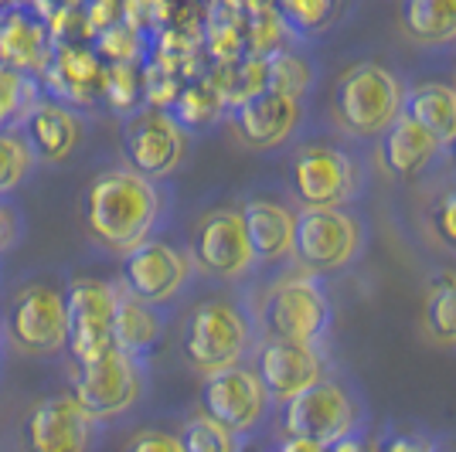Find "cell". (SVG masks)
Returning a JSON list of instances; mask_svg holds the SVG:
<instances>
[{
  "mask_svg": "<svg viewBox=\"0 0 456 452\" xmlns=\"http://www.w3.org/2000/svg\"><path fill=\"white\" fill-rule=\"evenodd\" d=\"M4 351H7V343H4V334H0V358H4Z\"/></svg>",
  "mask_w": 456,
  "mask_h": 452,
  "instance_id": "obj_41",
  "label": "cell"
},
{
  "mask_svg": "<svg viewBox=\"0 0 456 452\" xmlns=\"http://www.w3.org/2000/svg\"><path fill=\"white\" fill-rule=\"evenodd\" d=\"M222 109H225V99L211 82H194L188 89H181L177 99L171 102L174 119L184 130H205L208 123H215L222 116Z\"/></svg>",
  "mask_w": 456,
  "mask_h": 452,
  "instance_id": "obj_27",
  "label": "cell"
},
{
  "mask_svg": "<svg viewBox=\"0 0 456 452\" xmlns=\"http://www.w3.org/2000/svg\"><path fill=\"white\" fill-rule=\"evenodd\" d=\"M283 425L293 439L314 446H338L358 429V401L338 381H317L297 398L283 401Z\"/></svg>",
  "mask_w": 456,
  "mask_h": 452,
  "instance_id": "obj_11",
  "label": "cell"
},
{
  "mask_svg": "<svg viewBox=\"0 0 456 452\" xmlns=\"http://www.w3.org/2000/svg\"><path fill=\"white\" fill-rule=\"evenodd\" d=\"M0 360H4V358H0Z\"/></svg>",
  "mask_w": 456,
  "mask_h": 452,
  "instance_id": "obj_44",
  "label": "cell"
},
{
  "mask_svg": "<svg viewBox=\"0 0 456 452\" xmlns=\"http://www.w3.org/2000/svg\"><path fill=\"white\" fill-rule=\"evenodd\" d=\"M99 432V422L82 412L72 395H48L31 405L20 422L24 452H89Z\"/></svg>",
  "mask_w": 456,
  "mask_h": 452,
  "instance_id": "obj_14",
  "label": "cell"
},
{
  "mask_svg": "<svg viewBox=\"0 0 456 452\" xmlns=\"http://www.w3.org/2000/svg\"><path fill=\"white\" fill-rule=\"evenodd\" d=\"M314 82V69L306 65L300 55L289 52H276L266 58V89L269 93L289 95V99H304V93Z\"/></svg>",
  "mask_w": 456,
  "mask_h": 452,
  "instance_id": "obj_32",
  "label": "cell"
},
{
  "mask_svg": "<svg viewBox=\"0 0 456 452\" xmlns=\"http://www.w3.org/2000/svg\"><path fill=\"white\" fill-rule=\"evenodd\" d=\"M289 177H293V194L304 207H344L358 188V167L338 147L300 150Z\"/></svg>",
  "mask_w": 456,
  "mask_h": 452,
  "instance_id": "obj_15",
  "label": "cell"
},
{
  "mask_svg": "<svg viewBox=\"0 0 456 452\" xmlns=\"http://www.w3.org/2000/svg\"><path fill=\"white\" fill-rule=\"evenodd\" d=\"M422 330L439 347H456V279L439 283L422 310Z\"/></svg>",
  "mask_w": 456,
  "mask_h": 452,
  "instance_id": "obj_29",
  "label": "cell"
},
{
  "mask_svg": "<svg viewBox=\"0 0 456 452\" xmlns=\"http://www.w3.org/2000/svg\"><path fill=\"white\" fill-rule=\"evenodd\" d=\"M256 375L266 384L273 401H289L310 384L323 381V358L317 343L266 337L256 358Z\"/></svg>",
  "mask_w": 456,
  "mask_h": 452,
  "instance_id": "obj_16",
  "label": "cell"
},
{
  "mask_svg": "<svg viewBox=\"0 0 456 452\" xmlns=\"http://www.w3.org/2000/svg\"><path fill=\"white\" fill-rule=\"evenodd\" d=\"M45 95L38 76L18 72L11 65H0V130H20V123Z\"/></svg>",
  "mask_w": 456,
  "mask_h": 452,
  "instance_id": "obj_26",
  "label": "cell"
},
{
  "mask_svg": "<svg viewBox=\"0 0 456 452\" xmlns=\"http://www.w3.org/2000/svg\"><path fill=\"white\" fill-rule=\"evenodd\" d=\"M402 31L422 48L456 44V0H402Z\"/></svg>",
  "mask_w": 456,
  "mask_h": 452,
  "instance_id": "obj_25",
  "label": "cell"
},
{
  "mask_svg": "<svg viewBox=\"0 0 456 452\" xmlns=\"http://www.w3.org/2000/svg\"><path fill=\"white\" fill-rule=\"evenodd\" d=\"M429 452H456V449H443V446H436V449H429Z\"/></svg>",
  "mask_w": 456,
  "mask_h": 452,
  "instance_id": "obj_42",
  "label": "cell"
},
{
  "mask_svg": "<svg viewBox=\"0 0 456 452\" xmlns=\"http://www.w3.org/2000/svg\"><path fill=\"white\" fill-rule=\"evenodd\" d=\"M402 113L412 116L422 130H429L443 147L456 143V85L422 82L405 89Z\"/></svg>",
  "mask_w": 456,
  "mask_h": 452,
  "instance_id": "obj_24",
  "label": "cell"
},
{
  "mask_svg": "<svg viewBox=\"0 0 456 452\" xmlns=\"http://www.w3.org/2000/svg\"><path fill=\"white\" fill-rule=\"evenodd\" d=\"M41 78L52 82V93L55 99L69 102V106H89L102 95V78H106V61L95 55L93 48H82V44H55V55L52 65Z\"/></svg>",
  "mask_w": 456,
  "mask_h": 452,
  "instance_id": "obj_21",
  "label": "cell"
},
{
  "mask_svg": "<svg viewBox=\"0 0 456 452\" xmlns=\"http://www.w3.org/2000/svg\"><path fill=\"white\" fill-rule=\"evenodd\" d=\"M93 52L106 65H136V58L143 55V31H136L126 20H119V24L95 35Z\"/></svg>",
  "mask_w": 456,
  "mask_h": 452,
  "instance_id": "obj_34",
  "label": "cell"
},
{
  "mask_svg": "<svg viewBox=\"0 0 456 452\" xmlns=\"http://www.w3.org/2000/svg\"><path fill=\"white\" fill-rule=\"evenodd\" d=\"M436 225H439V235H443L450 246H456V190L443 201V207H439Z\"/></svg>",
  "mask_w": 456,
  "mask_h": 452,
  "instance_id": "obj_38",
  "label": "cell"
},
{
  "mask_svg": "<svg viewBox=\"0 0 456 452\" xmlns=\"http://www.w3.org/2000/svg\"><path fill=\"white\" fill-rule=\"evenodd\" d=\"M453 147H456V143H453Z\"/></svg>",
  "mask_w": 456,
  "mask_h": 452,
  "instance_id": "obj_43",
  "label": "cell"
},
{
  "mask_svg": "<svg viewBox=\"0 0 456 452\" xmlns=\"http://www.w3.org/2000/svg\"><path fill=\"white\" fill-rule=\"evenodd\" d=\"M191 262L198 272L222 283H239L256 269V255L248 246L246 222L239 207H215L201 214L191 231Z\"/></svg>",
  "mask_w": 456,
  "mask_h": 452,
  "instance_id": "obj_10",
  "label": "cell"
},
{
  "mask_svg": "<svg viewBox=\"0 0 456 452\" xmlns=\"http://www.w3.org/2000/svg\"><path fill=\"white\" fill-rule=\"evenodd\" d=\"M147 391V360L130 358L126 351H106L89 364H76L72 391L69 395L82 405L93 422H113L126 415Z\"/></svg>",
  "mask_w": 456,
  "mask_h": 452,
  "instance_id": "obj_5",
  "label": "cell"
},
{
  "mask_svg": "<svg viewBox=\"0 0 456 452\" xmlns=\"http://www.w3.org/2000/svg\"><path fill=\"white\" fill-rule=\"evenodd\" d=\"M123 20V0H89L86 7H82V24H86V31L89 35H99V31H106V28H113Z\"/></svg>",
  "mask_w": 456,
  "mask_h": 452,
  "instance_id": "obj_35",
  "label": "cell"
},
{
  "mask_svg": "<svg viewBox=\"0 0 456 452\" xmlns=\"http://www.w3.org/2000/svg\"><path fill=\"white\" fill-rule=\"evenodd\" d=\"M20 133L38 164H65L78 150L86 136V123L76 106L45 93L28 113V119L20 123Z\"/></svg>",
  "mask_w": 456,
  "mask_h": 452,
  "instance_id": "obj_19",
  "label": "cell"
},
{
  "mask_svg": "<svg viewBox=\"0 0 456 452\" xmlns=\"http://www.w3.org/2000/svg\"><path fill=\"white\" fill-rule=\"evenodd\" d=\"M439 153H443V143L405 113L395 116L392 126H385V133L379 136L381 167L395 181H419L436 164Z\"/></svg>",
  "mask_w": 456,
  "mask_h": 452,
  "instance_id": "obj_20",
  "label": "cell"
},
{
  "mask_svg": "<svg viewBox=\"0 0 456 452\" xmlns=\"http://www.w3.org/2000/svg\"><path fill=\"white\" fill-rule=\"evenodd\" d=\"M188 143V130L174 119L171 109H160V106H140L123 123L126 167L151 181H167L184 164Z\"/></svg>",
  "mask_w": 456,
  "mask_h": 452,
  "instance_id": "obj_9",
  "label": "cell"
},
{
  "mask_svg": "<svg viewBox=\"0 0 456 452\" xmlns=\"http://www.w3.org/2000/svg\"><path fill=\"white\" fill-rule=\"evenodd\" d=\"M123 452H184L181 435L167 432V429H140L130 435V442L123 446Z\"/></svg>",
  "mask_w": 456,
  "mask_h": 452,
  "instance_id": "obj_36",
  "label": "cell"
},
{
  "mask_svg": "<svg viewBox=\"0 0 456 452\" xmlns=\"http://www.w3.org/2000/svg\"><path fill=\"white\" fill-rule=\"evenodd\" d=\"M181 446L184 452H239L242 439L235 432H228L225 425H218L215 418H208L205 412L191 415L181 429Z\"/></svg>",
  "mask_w": 456,
  "mask_h": 452,
  "instance_id": "obj_31",
  "label": "cell"
},
{
  "mask_svg": "<svg viewBox=\"0 0 456 452\" xmlns=\"http://www.w3.org/2000/svg\"><path fill=\"white\" fill-rule=\"evenodd\" d=\"M269 405H273V398H269L266 384L259 381L256 367H248V364H232L225 371L205 375L201 412L215 418L218 425H225L228 432H235L239 439L263 425Z\"/></svg>",
  "mask_w": 456,
  "mask_h": 452,
  "instance_id": "obj_13",
  "label": "cell"
},
{
  "mask_svg": "<svg viewBox=\"0 0 456 452\" xmlns=\"http://www.w3.org/2000/svg\"><path fill=\"white\" fill-rule=\"evenodd\" d=\"M276 11L297 35H321L338 20L341 0H276Z\"/></svg>",
  "mask_w": 456,
  "mask_h": 452,
  "instance_id": "obj_30",
  "label": "cell"
},
{
  "mask_svg": "<svg viewBox=\"0 0 456 452\" xmlns=\"http://www.w3.org/2000/svg\"><path fill=\"white\" fill-rule=\"evenodd\" d=\"M102 99L113 106L116 113H136L140 102H143V78L136 72V65H106Z\"/></svg>",
  "mask_w": 456,
  "mask_h": 452,
  "instance_id": "obj_33",
  "label": "cell"
},
{
  "mask_svg": "<svg viewBox=\"0 0 456 452\" xmlns=\"http://www.w3.org/2000/svg\"><path fill=\"white\" fill-rule=\"evenodd\" d=\"M259 323L266 337L317 343L330 327V296L323 293L317 276H286L269 286L259 306Z\"/></svg>",
  "mask_w": 456,
  "mask_h": 452,
  "instance_id": "obj_7",
  "label": "cell"
},
{
  "mask_svg": "<svg viewBox=\"0 0 456 452\" xmlns=\"http://www.w3.org/2000/svg\"><path fill=\"white\" fill-rule=\"evenodd\" d=\"M58 4H61V11H82L89 0H58Z\"/></svg>",
  "mask_w": 456,
  "mask_h": 452,
  "instance_id": "obj_40",
  "label": "cell"
},
{
  "mask_svg": "<svg viewBox=\"0 0 456 452\" xmlns=\"http://www.w3.org/2000/svg\"><path fill=\"white\" fill-rule=\"evenodd\" d=\"M242 222H246V235L256 265H280L286 259H293V231H297V214L283 207L280 201L269 198H252L246 201Z\"/></svg>",
  "mask_w": 456,
  "mask_h": 452,
  "instance_id": "obj_22",
  "label": "cell"
},
{
  "mask_svg": "<svg viewBox=\"0 0 456 452\" xmlns=\"http://www.w3.org/2000/svg\"><path fill=\"white\" fill-rule=\"evenodd\" d=\"M164 214H167L164 184L130 167L95 174L82 201L86 235L113 255H126L140 242L153 238Z\"/></svg>",
  "mask_w": 456,
  "mask_h": 452,
  "instance_id": "obj_1",
  "label": "cell"
},
{
  "mask_svg": "<svg viewBox=\"0 0 456 452\" xmlns=\"http://www.w3.org/2000/svg\"><path fill=\"white\" fill-rule=\"evenodd\" d=\"M0 334L11 351L24 358H55L65 351V289L28 283L7 300L0 317Z\"/></svg>",
  "mask_w": 456,
  "mask_h": 452,
  "instance_id": "obj_4",
  "label": "cell"
},
{
  "mask_svg": "<svg viewBox=\"0 0 456 452\" xmlns=\"http://www.w3.org/2000/svg\"><path fill=\"white\" fill-rule=\"evenodd\" d=\"M164 334V310L130 296L116 283V317H113V347L126 351L130 358L147 360L157 340Z\"/></svg>",
  "mask_w": 456,
  "mask_h": 452,
  "instance_id": "obj_23",
  "label": "cell"
},
{
  "mask_svg": "<svg viewBox=\"0 0 456 452\" xmlns=\"http://www.w3.org/2000/svg\"><path fill=\"white\" fill-rule=\"evenodd\" d=\"M116 283L106 279H72L65 289V351L76 364L102 358L113 351Z\"/></svg>",
  "mask_w": 456,
  "mask_h": 452,
  "instance_id": "obj_12",
  "label": "cell"
},
{
  "mask_svg": "<svg viewBox=\"0 0 456 452\" xmlns=\"http://www.w3.org/2000/svg\"><path fill=\"white\" fill-rule=\"evenodd\" d=\"M191 276H194V262H191L188 248L157 238V235L130 248L119 265V286L130 296L160 306V310L171 306L188 289Z\"/></svg>",
  "mask_w": 456,
  "mask_h": 452,
  "instance_id": "obj_8",
  "label": "cell"
},
{
  "mask_svg": "<svg viewBox=\"0 0 456 452\" xmlns=\"http://www.w3.org/2000/svg\"><path fill=\"white\" fill-rule=\"evenodd\" d=\"M385 452H429V446L422 439H395Z\"/></svg>",
  "mask_w": 456,
  "mask_h": 452,
  "instance_id": "obj_39",
  "label": "cell"
},
{
  "mask_svg": "<svg viewBox=\"0 0 456 452\" xmlns=\"http://www.w3.org/2000/svg\"><path fill=\"white\" fill-rule=\"evenodd\" d=\"M20 231H24V218H20V211L11 205L7 198H0V255L18 246Z\"/></svg>",
  "mask_w": 456,
  "mask_h": 452,
  "instance_id": "obj_37",
  "label": "cell"
},
{
  "mask_svg": "<svg viewBox=\"0 0 456 452\" xmlns=\"http://www.w3.org/2000/svg\"><path fill=\"white\" fill-rule=\"evenodd\" d=\"M300 99L280 93H259L239 102L232 113V133L248 150H280L300 126Z\"/></svg>",
  "mask_w": 456,
  "mask_h": 452,
  "instance_id": "obj_17",
  "label": "cell"
},
{
  "mask_svg": "<svg viewBox=\"0 0 456 452\" xmlns=\"http://www.w3.org/2000/svg\"><path fill=\"white\" fill-rule=\"evenodd\" d=\"M38 167L35 153L28 147L20 130H0V198L14 194V190L31 177V170Z\"/></svg>",
  "mask_w": 456,
  "mask_h": 452,
  "instance_id": "obj_28",
  "label": "cell"
},
{
  "mask_svg": "<svg viewBox=\"0 0 456 452\" xmlns=\"http://www.w3.org/2000/svg\"><path fill=\"white\" fill-rule=\"evenodd\" d=\"M364 228L344 207H304L293 231V259L310 276L341 272L362 255Z\"/></svg>",
  "mask_w": 456,
  "mask_h": 452,
  "instance_id": "obj_6",
  "label": "cell"
},
{
  "mask_svg": "<svg viewBox=\"0 0 456 452\" xmlns=\"http://www.w3.org/2000/svg\"><path fill=\"white\" fill-rule=\"evenodd\" d=\"M52 55L55 35L31 4H14L0 11V65L41 78L52 65Z\"/></svg>",
  "mask_w": 456,
  "mask_h": 452,
  "instance_id": "obj_18",
  "label": "cell"
},
{
  "mask_svg": "<svg viewBox=\"0 0 456 452\" xmlns=\"http://www.w3.org/2000/svg\"><path fill=\"white\" fill-rule=\"evenodd\" d=\"M405 89L379 61H358L351 65L334 89V119L344 133L358 140H375L392 126V119L402 113Z\"/></svg>",
  "mask_w": 456,
  "mask_h": 452,
  "instance_id": "obj_3",
  "label": "cell"
},
{
  "mask_svg": "<svg viewBox=\"0 0 456 452\" xmlns=\"http://www.w3.org/2000/svg\"><path fill=\"white\" fill-rule=\"evenodd\" d=\"M252 317L232 300H201L191 306L184 330H181V351L184 360L198 375H215L232 364H246L252 351Z\"/></svg>",
  "mask_w": 456,
  "mask_h": 452,
  "instance_id": "obj_2",
  "label": "cell"
}]
</instances>
